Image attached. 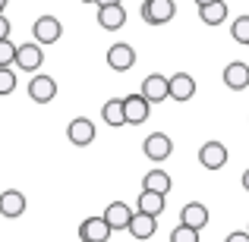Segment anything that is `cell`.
<instances>
[{
	"label": "cell",
	"instance_id": "6da1fadb",
	"mask_svg": "<svg viewBox=\"0 0 249 242\" xmlns=\"http://www.w3.org/2000/svg\"><path fill=\"white\" fill-rule=\"evenodd\" d=\"M139 13H142V22L145 25H164L177 16V3L174 0H145Z\"/></svg>",
	"mask_w": 249,
	"mask_h": 242
},
{
	"label": "cell",
	"instance_id": "7a4b0ae2",
	"mask_svg": "<svg viewBox=\"0 0 249 242\" xmlns=\"http://www.w3.org/2000/svg\"><path fill=\"white\" fill-rule=\"evenodd\" d=\"M148 113H152V104L145 101V95H126L123 97V120L126 126H139V123H148Z\"/></svg>",
	"mask_w": 249,
	"mask_h": 242
},
{
	"label": "cell",
	"instance_id": "3957f363",
	"mask_svg": "<svg viewBox=\"0 0 249 242\" xmlns=\"http://www.w3.org/2000/svg\"><path fill=\"white\" fill-rule=\"evenodd\" d=\"M16 63L22 73H35V69H41L44 63V48L38 41H29V44H16Z\"/></svg>",
	"mask_w": 249,
	"mask_h": 242
},
{
	"label": "cell",
	"instance_id": "277c9868",
	"mask_svg": "<svg viewBox=\"0 0 249 242\" xmlns=\"http://www.w3.org/2000/svg\"><path fill=\"white\" fill-rule=\"evenodd\" d=\"M32 35H35V41L41 44V48H48V44L60 41L63 25H60V19H57V16H38L35 25H32Z\"/></svg>",
	"mask_w": 249,
	"mask_h": 242
},
{
	"label": "cell",
	"instance_id": "5b68a950",
	"mask_svg": "<svg viewBox=\"0 0 249 242\" xmlns=\"http://www.w3.org/2000/svg\"><path fill=\"white\" fill-rule=\"evenodd\" d=\"M142 151H145L148 161L161 163V161L170 158V151H174V142H170V135H164V132H152L145 142H142Z\"/></svg>",
	"mask_w": 249,
	"mask_h": 242
},
{
	"label": "cell",
	"instance_id": "8992f818",
	"mask_svg": "<svg viewBox=\"0 0 249 242\" xmlns=\"http://www.w3.org/2000/svg\"><path fill=\"white\" fill-rule=\"evenodd\" d=\"M142 95H145L148 104L167 101V97H170V82H167V76H161V73L145 76V79H142Z\"/></svg>",
	"mask_w": 249,
	"mask_h": 242
},
{
	"label": "cell",
	"instance_id": "52a82bcc",
	"mask_svg": "<svg viewBox=\"0 0 249 242\" xmlns=\"http://www.w3.org/2000/svg\"><path fill=\"white\" fill-rule=\"evenodd\" d=\"M67 139L73 142L76 148L91 145V142H95V123H91L89 116H76V120L67 126Z\"/></svg>",
	"mask_w": 249,
	"mask_h": 242
},
{
	"label": "cell",
	"instance_id": "ba28073f",
	"mask_svg": "<svg viewBox=\"0 0 249 242\" xmlns=\"http://www.w3.org/2000/svg\"><path fill=\"white\" fill-rule=\"evenodd\" d=\"M199 163L205 170H221L227 163V148L224 142H205V145L199 148Z\"/></svg>",
	"mask_w": 249,
	"mask_h": 242
},
{
	"label": "cell",
	"instance_id": "9c48e42d",
	"mask_svg": "<svg viewBox=\"0 0 249 242\" xmlns=\"http://www.w3.org/2000/svg\"><path fill=\"white\" fill-rule=\"evenodd\" d=\"M107 66L117 69V73H126V69L136 66V50L129 44H110L107 48Z\"/></svg>",
	"mask_w": 249,
	"mask_h": 242
},
{
	"label": "cell",
	"instance_id": "30bf717a",
	"mask_svg": "<svg viewBox=\"0 0 249 242\" xmlns=\"http://www.w3.org/2000/svg\"><path fill=\"white\" fill-rule=\"evenodd\" d=\"M110 233L114 230L107 226L104 217H89V220H82V226H79V239L82 242H107Z\"/></svg>",
	"mask_w": 249,
	"mask_h": 242
},
{
	"label": "cell",
	"instance_id": "8fae6325",
	"mask_svg": "<svg viewBox=\"0 0 249 242\" xmlns=\"http://www.w3.org/2000/svg\"><path fill=\"white\" fill-rule=\"evenodd\" d=\"M126 230H129V236H133V239L145 242V239H152V236H155V230H158V217H152V214H142V211H136Z\"/></svg>",
	"mask_w": 249,
	"mask_h": 242
},
{
	"label": "cell",
	"instance_id": "7c38bea8",
	"mask_svg": "<svg viewBox=\"0 0 249 242\" xmlns=\"http://www.w3.org/2000/svg\"><path fill=\"white\" fill-rule=\"evenodd\" d=\"M29 97L35 104H51L57 97V82L51 79V76H35V79L29 82Z\"/></svg>",
	"mask_w": 249,
	"mask_h": 242
},
{
	"label": "cell",
	"instance_id": "4fadbf2b",
	"mask_svg": "<svg viewBox=\"0 0 249 242\" xmlns=\"http://www.w3.org/2000/svg\"><path fill=\"white\" fill-rule=\"evenodd\" d=\"M98 25L107 32H117L126 25V10L123 3H110V6H98Z\"/></svg>",
	"mask_w": 249,
	"mask_h": 242
},
{
	"label": "cell",
	"instance_id": "5bb4252c",
	"mask_svg": "<svg viewBox=\"0 0 249 242\" xmlns=\"http://www.w3.org/2000/svg\"><path fill=\"white\" fill-rule=\"evenodd\" d=\"M101 217L107 220V226H110V230H126V226H129V220H133V208H129V205H123V201H110V205H107V211H104Z\"/></svg>",
	"mask_w": 249,
	"mask_h": 242
},
{
	"label": "cell",
	"instance_id": "9a60e30c",
	"mask_svg": "<svg viewBox=\"0 0 249 242\" xmlns=\"http://www.w3.org/2000/svg\"><path fill=\"white\" fill-rule=\"evenodd\" d=\"M167 82H170V101H189L196 95V79L189 73H174Z\"/></svg>",
	"mask_w": 249,
	"mask_h": 242
},
{
	"label": "cell",
	"instance_id": "2e32d148",
	"mask_svg": "<svg viewBox=\"0 0 249 242\" xmlns=\"http://www.w3.org/2000/svg\"><path fill=\"white\" fill-rule=\"evenodd\" d=\"M0 214L3 217H22L25 214V195L19 192V189H6L3 195H0Z\"/></svg>",
	"mask_w": 249,
	"mask_h": 242
},
{
	"label": "cell",
	"instance_id": "e0dca14e",
	"mask_svg": "<svg viewBox=\"0 0 249 242\" xmlns=\"http://www.w3.org/2000/svg\"><path fill=\"white\" fill-rule=\"evenodd\" d=\"M224 85H227L231 91L249 88V66H246V63H240V60L227 63V69H224Z\"/></svg>",
	"mask_w": 249,
	"mask_h": 242
},
{
	"label": "cell",
	"instance_id": "ac0fdd59",
	"mask_svg": "<svg viewBox=\"0 0 249 242\" xmlns=\"http://www.w3.org/2000/svg\"><path fill=\"white\" fill-rule=\"evenodd\" d=\"M180 224L193 226V230H202V226H208V208L199 205V201H189V205L180 211Z\"/></svg>",
	"mask_w": 249,
	"mask_h": 242
},
{
	"label": "cell",
	"instance_id": "d6986e66",
	"mask_svg": "<svg viewBox=\"0 0 249 242\" xmlns=\"http://www.w3.org/2000/svg\"><path fill=\"white\" fill-rule=\"evenodd\" d=\"M142 189H148V192H161V195H167L170 189H174V179H170V173H167V170L155 167V170H148V173H145V179H142Z\"/></svg>",
	"mask_w": 249,
	"mask_h": 242
},
{
	"label": "cell",
	"instance_id": "ffe728a7",
	"mask_svg": "<svg viewBox=\"0 0 249 242\" xmlns=\"http://www.w3.org/2000/svg\"><path fill=\"white\" fill-rule=\"evenodd\" d=\"M199 19L205 25H221L227 19V3H224V0H212V3L199 6Z\"/></svg>",
	"mask_w": 249,
	"mask_h": 242
},
{
	"label": "cell",
	"instance_id": "44dd1931",
	"mask_svg": "<svg viewBox=\"0 0 249 242\" xmlns=\"http://www.w3.org/2000/svg\"><path fill=\"white\" fill-rule=\"evenodd\" d=\"M139 211L142 214H152V217H161V214H164V195L142 189V195H139Z\"/></svg>",
	"mask_w": 249,
	"mask_h": 242
},
{
	"label": "cell",
	"instance_id": "7402d4cb",
	"mask_svg": "<svg viewBox=\"0 0 249 242\" xmlns=\"http://www.w3.org/2000/svg\"><path fill=\"white\" fill-rule=\"evenodd\" d=\"M101 116L107 126H126V120H123V97H110L101 107Z\"/></svg>",
	"mask_w": 249,
	"mask_h": 242
},
{
	"label": "cell",
	"instance_id": "603a6c76",
	"mask_svg": "<svg viewBox=\"0 0 249 242\" xmlns=\"http://www.w3.org/2000/svg\"><path fill=\"white\" fill-rule=\"evenodd\" d=\"M231 35H233L237 44H246V48H249V16H246V13L237 16V22L231 25Z\"/></svg>",
	"mask_w": 249,
	"mask_h": 242
},
{
	"label": "cell",
	"instance_id": "cb8c5ba5",
	"mask_svg": "<svg viewBox=\"0 0 249 242\" xmlns=\"http://www.w3.org/2000/svg\"><path fill=\"white\" fill-rule=\"evenodd\" d=\"M170 242H199V230H193L186 224H177L170 230Z\"/></svg>",
	"mask_w": 249,
	"mask_h": 242
},
{
	"label": "cell",
	"instance_id": "d4e9b609",
	"mask_svg": "<svg viewBox=\"0 0 249 242\" xmlns=\"http://www.w3.org/2000/svg\"><path fill=\"white\" fill-rule=\"evenodd\" d=\"M16 91V73L13 66H0V95H13Z\"/></svg>",
	"mask_w": 249,
	"mask_h": 242
},
{
	"label": "cell",
	"instance_id": "484cf974",
	"mask_svg": "<svg viewBox=\"0 0 249 242\" xmlns=\"http://www.w3.org/2000/svg\"><path fill=\"white\" fill-rule=\"evenodd\" d=\"M16 60V44L10 38H0V66H13Z\"/></svg>",
	"mask_w": 249,
	"mask_h": 242
},
{
	"label": "cell",
	"instance_id": "4316f807",
	"mask_svg": "<svg viewBox=\"0 0 249 242\" xmlns=\"http://www.w3.org/2000/svg\"><path fill=\"white\" fill-rule=\"evenodd\" d=\"M10 29H13V25H10V19H6L3 13H0V38H10Z\"/></svg>",
	"mask_w": 249,
	"mask_h": 242
},
{
	"label": "cell",
	"instance_id": "83f0119b",
	"mask_svg": "<svg viewBox=\"0 0 249 242\" xmlns=\"http://www.w3.org/2000/svg\"><path fill=\"white\" fill-rule=\"evenodd\" d=\"M224 242H249V233H246V230H243V233H231Z\"/></svg>",
	"mask_w": 249,
	"mask_h": 242
},
{
	"label": "cell",
	"instance_id": "f1b7e54d",
	"mask_svg": "<svg viewBox=\"0 0 249 242\" xmlns=\"http://www.w3.org/2000/svg\"><path fill=\"white\" fill-rule=\"evenodd\" d=\"M98 6H110V3H120V0H95Z\"/></svg>",
	"mask_w": 249,
	"mask_h": 242
},
{
	"label": "cell",
	"instance_id": "f546056e",
	"mask_svg": "<svg viewBox=\"0 0 249 242\" xmlns=\"http://www.w3.org/2000/svg\"><path fill=\"white\" fill-rule=\"evenodd\" d=\"M243 189L249 192V167H246V173H243Z\"/></svg>",
	"mask_w": 249,
	"mask_h": 242
},
{
	"label": "cell",
	"instance_id": "4dcf8cb0",
	"mask_svg": "<svg viewBox=\"0 0 249 242\" xmlns=\"http://www.w3.org/2000/svg\"><path fill=\"white\" fill-rule=\"evenodd\" d=\"M193 3H196V6H205V3H212V0H193Z\"/></svg>",
	"mask_w": 249,
	"mask_h": 242
},
{
	"label": "cell",
	"instance_id": "1f68e13d",
	"mask_svg": "<svg viewBox=\"0 0 249 242\" xmlns=\"http://www.w3.org/2000/svg\"><path fill=\"white\" fill-rule=\"evenodd\" d=\"M6 3H10V0H0V13H3V10H6Z\"/></svg>",
	"mask_w": 249,
	"mask_h": 242
},
{
	"label": "cell",
	"instance_id": "d6a6232c",
	"mask_svg": "<svg viewBox=\"0 0 249 242\" xmlns=\"http://www.w3.org/2000/svg\"><path fill=\"white\" fill-rule=\"evenodd\" d=\"M82 3H95V0H82Z\"/></svg>",
	"mask_w": 249,
	"mask_h": 242
},
{
	"label": "cell",
	"instance_id": "836d02e7",
	"mask_svg": "<svg viewBox=\"0 0 249 242\" xmlns=\"http://www.w3.org/2000/svg\"><path fill=\"white\" fill-rule=\"evenodd\" d=\"M246 233H249V224H246Z\"/></svg>",
	"mask_w": 249,
	"mask_h": 242
}]
</instances>
